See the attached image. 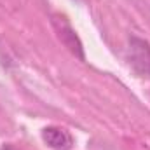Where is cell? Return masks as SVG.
Instances as JSON below:
<instances>
[{"mask_svg": "<svg viewBox=\"0 0 150 150\" xmlns=\"http://www.w3.org/2000/svg\"><path fill=\"white\" fill-rule=\"evenodd\" d=\"M4 150H14V149H11V147H7V149H4Z\"/></svg>", "mask_w": 150, "mask_h": 150, "instance_id": "obj_2", "label": "cell"}, {"mask_svg": "<svg viewBox=\"0 0 150 150\" xmlns=\"http://www.w3.org/2000/svg\"><path fill=\"white\" fill-rule=\"evenodd\" d=\"M42 138H44V142L49 147H52V149H56V150H67V149H70V145H72L70 134L65 129L54 127V126L45 127L42 131Z\"/></svg>", "mask_w": 150, "mask_h": 150, "instance_id": "obj_1", "label": "cell"}]
</instances>
